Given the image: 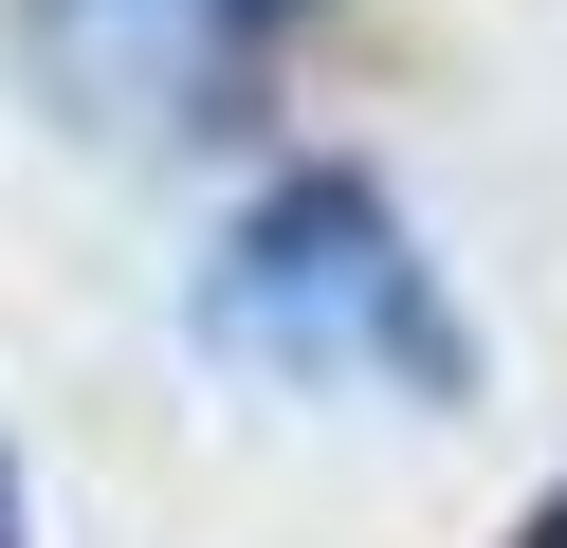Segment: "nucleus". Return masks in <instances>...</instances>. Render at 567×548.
Masks as SVG:
<instances>
[{"label":"nucleus","instance_id":"nucleus-3","mask_svg":"<svg viewBox=\"0 0 567 548\" xmlns=\"http://www.w3.org/2000/svg\"><path fill=\"white\" fill-rule=\"evenodd\" d=\"M0 548H19V475H0Z\"/></svg>","mask_w":567,"mask_h":548},{"label":"nucleus","instance_id":"nucleus-4","mask_svg":"<svg viewBox=\"0 0 567 548\" xmlns=\"http://www.w3.org/2000/svg\"><path fill=\"white\" fill-rule=\"evenodd\" d=\"M530 548H567V511H549V530H530Z\"/></svg>","mask_w":567,"mask_h":548},{"label":"nucleus","instance_id":"nucleus-2","mask_svg":"<svg viewBox=\"0 0 567 548\" xmlns=\"http://www.w3.org/2000/svg\"><path fill=\"white\" fill-rule=\"evenodd\" d=\"M275 19H311V0H38V73L92 128H202Z\"/></svg>","mask_w":567,"mask_h":548},{"label":"nucleus","instance_id":"nucleus-1","mask_svg":"<svg viewBox=\"0 0 567 548\" xmlns=\"http://www.w3.org/2000/svg\"><path fill=\"white\" fill-rule=\"evenodd\" d=\"M184 329L220 365H257V384H293V402H457V365H476L421 238H403V201L348 183V165L257 183L220 219V256H202Z\"/></svg>","mask_w":567,"mask_h":548}]
</instances>
